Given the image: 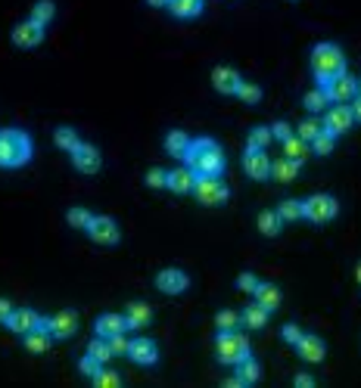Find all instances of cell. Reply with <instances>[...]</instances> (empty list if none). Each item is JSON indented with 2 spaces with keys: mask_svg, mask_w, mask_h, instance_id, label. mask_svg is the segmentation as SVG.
Segmentation results:
<instances>
[{
  "mask_svg": "<svg viewBox=\"0 0 361 388\" xmlns=\"http://www.w3.org/2000/svg\"><path fill=\"white\" fill-rule=\"evenodd\" d=\"M321 88L327 90L330 103H352V100H355V88H358V81H355L349 72H340V75H334L330 81H324Z\"/></svg>",
  "mask_w": 361,
  "mask_h": 388,
  "instance_id": "8",
  "label": "cell"
},
{
  "mask_svg": "<svg viewBox=\"0 0 361 388\" xmlns=\"http://www.w3.org/2000/svg\"><path fill=\"white\" fill-rule=\"evenodd\" d=\"M240 323H243V314H237V311L225 308L215 314V326H219V333H227V329H237Z\"/></svg>",
  "mask_w": 361,
  "mask_h": 388,
  "instance_id": "34",
  "label": "cell"
},
{
  "mask_svg": "<svg viewBox=\"0 0 361 388\" xmlns=\"http://www.w3.org/2000/svg\"><path fill=\"white\" fill-rule=\"evenodd\" d=\"M277 214H280V221H299L302 218V199H280Z\"/></svg>",
  "mask_w": 361,
  "mask_h": 388,
  "instance_id": "35",
  "label": "cell"
},
{
  "mask_svg": "<svg viewBox=\"0 0 361 388\" xmlns=\"http://www.w3.org/2000/svg\"><path fill=\"white\" fill-rule=\"evenodd\" d=\"M296 351H299V357L306 363H321L324 361V339L321 335H312V333H302V339L296 341Z\"/></svg>",
  "mask_w": 361,
  "mask_h": 388,
  "instance_id": "16",
  "label": "cell"
},
{
  "mask_svg": "<svg viewBox=\"0 0 361 388\" xmlns=\"http://www.w3.org/2000/svg\"><path fill=\"white\" fill-rule=\"evenodd\" d=\"M234 367H237V376L243 379V385H256V382L262 379V367H259V361H256L252 354H246L243 361L234 363Z\"/></svg>",
  "mask_w": 361,
  "mask_h": 388,
  "instance_id": "24",
  "label": "cell"
},
{
  "mask_svg": "<svg viewBox=\"0 0 361 388\" xmlns=\"http://www.w3.org/2000/svg\"><path fill=\"white\" fill-rule=\"evenodd\" d=\"M352 112H355V121H361V100H358V96L352 100Z\"/></svg>",
  "mask_w": 361,
  "mask_h": 388,
  "instance_id": "52",
  "label": "cell"
},
{
  "mask_svg": "<svg viewBox=\"0 0 361 388\" xmlns=\"http://www.w3.org/2000/svg\"><path fill=\"white\" fill-rule=\"evenodd\" d=\"M308 153H312V146H308V140H302V137L296 134V131H293V134H290V137H286V140H284V155H290V159L302 161Z\"/></svg>",
  "mask_w": 361,
  "mask_h": 388,
  "instance_id": "28",
  "label": "cell"
},
{
  "mask_svg": "<svg viewBox=\"0 0 361 388\" xmlns=\"http://www.w3.org/2000/svg\"><path fill=\"white\" fill-rule=\"evenodd\" d=\"M53 140H56V146H62V149H69V153H72V149L78 146V140H82V137H78L75 127L62 125V127H56V131H53Z\"/></svg>",
  "mask_w": 361,
  "mask_h": 388,
  "instance_id": "33",
  "label": "cell"
},
{
  "mask_svg": "<svg viewBox=\"0 0 361 388\" xmlns=\"http://www.w3.org/2000/svg\"><path fill=\"white\" fill-rule=\"evenodd\" d=\"M187 286H190V276H187L181 268H165V270H159L156 274V289H162L165 295L184 292Z\"/></svg>",
  "mask_w": 361,
  "mask_h": 388,
  "instance_id": "13",
  "label": "cell"
},
{
  "mask_svg": "<svg viewBox=\"0 0 361 388\" xmlns=\"http://www.w3.org/2000/svg\"><path fill=\"white\" fill-rule=\"evenodd\" d=\"M184 161L197 171V174H221L225 171V149L212 137H199V140H190L184 153Z\"/></svg>",
  "mask_w": 361,
  "mask_h": 388,
  "instance_id": "1",
  "label": "cell"
},
{
  "mask_svg": "<svg viewBox=\"0 0 361 388\" xmlns=\"http://www.w3.org/2000/svg\"><path fill=\"white\" fill-rule=\"evenodd\" d=\"M290 134H293V127H290V121H284V118H280V121H274V125H271V137H274V140H280V143H284Z\"/></svg>",
  "mask_w": 361,
  "mask_h": 388,
  "instance_id": "48",
  "label": "cell"
},
{
  "mask_svg": "<svg viewBox=\"0 0 361 388\" xmlns=\"http://www.w3.org/2000/svg\"><path fill=\"white\" fill-rule=\"evenodd\" d=\"M41 40H44V25L41 22H34L32 16L13 28V44L16 47H38Z\"/></svg>",
  "mask_w": 361,
  "mask_h": 388,
  "instance_id": "12",
  "label": "cell"
},
{
  "mask_svg": "<svg viewBox=\"0 0 361 388\" xmlns=\"http://www.w3.org/2000/svg\"><path fill=\"white\" fill-rule=\"evenodd\" d=\"M259 276H256V274H249V270H243V274H240L237 276V286L240 289H243V292H256V286H259Z\"/></svg>",
  "mask_w": 361,
  "mask_h": 388,
  "instance_id": "47",
  "label": "cell"
},
{
  "mask_svg": "<svg viewBox=\"0 0 361 388\" xmlns=\"http://www.w3.org/2000/svg\"><path fill=\"white\" fill-rule=\"evenodd\" d=\"M187 146H190V137H187L184 131H169V134H165V153H169V155L184 159Z\"/></svg>",
  "mask_w": 361,
  "mask_h": 388,
  "instance_id": "26",
  "label": "cell"
},
{
  "mask_svg": "<svg viewBox=\"0 0 361 388\" xmlns=\"http://www.w3.org/2000/svg\"><path fill=\"white\" fill-rule=\"evenodd\" d=\"M321 127H324V125H321V118H314V115H308V118H302V121H299V127H296V134H299L302 140H308V143H312V140H314V134H318Z\"/></svg>",
  "mask_w": 361,
  "mask_h": 388,
  "instance_id": "41",
  "label": "cell"
},
{
  "mask_svg": "<svg viewBox=\"0 0 361 388\" xmlns=\"http://www.w3.org/2000/svg\"><path fill=\"white\" fill-rule=\"evenodd\" d=\"M53 16H56V3H53V0H38V3L32 7V19L41 22V25H47Z\"/></svg>",
  "mask_w": 361,
  "mask_h": 388,
  "instance_id": "38",
  "label": "cell"
},
{
  "mask_svg": "<svg viewBox=\"0 0 361 388\" xmlns=\"http://www.w3.org/2000/svg\"><path fill=\"white\" fill-rule=\"evenodd\" d=\"M268 314H271V311H268L265 305H259V301H252L249 308L243 311V323H246L249 329H262V326L268 323Z\"/></svg>",
  "mask_w": 361,
  "mask_h": 388,
  "instance_id": "29",
  "label": "cell"
},
{
  "mask_svg": "<svg viewBox=\"0 0 361 388\" xmlns=\"http://www.w3.org/2000/svg\"><path fill=\"white\" fill-rule=\"evenodd\" d=\"M90 218H94V214H90L88 208H82V205H72V208L66 211V221L72 224V227H84V230H88Z\"/></svg>",
  "mask_w": 361,
  "mask_h": 388,
  "instance_id": "42",
  "label": "cell"
},
{
  "mask_svg": "<svg viewBox=\"0 0 361 388\" xmlns=\"http://www.w3.org/2000/svg\"><path fill=\"white\" fill-rule=\"evenodd\" d=\"M203 3H206V0H169L171 13H175L177 19H193V16H199Z\"/></svg>",
  "mask_w": 361,
  "mask_h": 388,
  "instance_id": "30",
  "label": "cell"
},
{
  "mask_svg": "<svg viewBox=\"0 0 361 388\" xmlns=\"http://www.w3.org/2000/svg\"><path fill=\"white\" fill-rule=\"evenodd\" d=\"M88 354L90 357H97L100 363H106L112 357V348H110V341L103 339V335H97V339H90L88 341Z\"/></svg>",
  "mask_w": 361,
  "mask_h": 388,
  "instance_id": "37",
  "label": "cell"
},
{
  "mask_svg": "<svg viewBox=\"0 0 361 388\" xmlns=\"http://www.w3.org/2000/svg\"><path fill=\"white\" fill-rule=\"evenodd\" d=\"M41 320H44V317H41V314H34L32 308H13V314H10L7 326L13 329V333L25 335V333H32L34 326H41Z\"/></svg>",
  "mask_w": 361,
  "mask_h": 388,
  "instance_id": "17",
  "label": "cell"
},
{
  "mask_svg": "<svg viewBox=\"0 0 361 388\" xmlns=\"http://www.w3.org/2000/svg\"><path fill=\"white\" fill-rule=\"evenodd\" d=\"M165 183H169V171H162V168H150V171H147V187L162 190Z\"/></svg>",
  "mask_w": 361,
  "mask_h": 388,
  "instance_id": "44",
  "label": "cell"
},
{
  "mask_svg": "<svg viewBox=\"0 0 361 388\" xmlns=\"http://www.w3.org/2000/svg\"><path fill=\"white\" fill-rule=\"evenodd\" d=\"M256 224H259V230L265 236H277L280 233V214H277V208H265V211H259V218H256Z\"/></svg>",
  "mask_w": 361,
  "mask_h": 388,
  "instance_id": "27",
  "label": "cell"
},
{
  "mask_svg": "<svg viewBox=\"0 0 361 388\" xmlns=\"http://www.w3.org/2000/svg\"><path fill=\"white\" fill-rule=\"evenodd\" d=\"M94 385L97 388H119L122 385V376H119L116 370H106V363H103V367L97 370V376H94Z\"/></svg>",
  "mask_w": 361,
  "mask_h": 388,
  "instance_id": "39",
  "label": "cell"
},
{
  "mask_svg": "<svg viewBox=\"0 0 361 388\" xmlns=\"http://www.w3.org/2000/svg\"><path fill=\"white\" fill-rule=\"evenodd\" d=\"M100 149L94 146V143H84L78 140V146L72 149V165L82 171V174H94V171H100Z\"/></svg>",
  "mask_w": 361,
  "mask_h": 388,
  "instance_id": "10",
  "label": "cell"
},
{
  "mask_svg": "<svg viewBox=\"0 0 361 388\" xmlns=\"http://www.w3.org/2000/svg\"><path fill=\"white\" fill-rule=\"evenodd\" d=\"M312 72H314V78H318V84H324V81H330L334 75L346 72V56H343V50L336 47L334 40H321V44H314Z\"/></svg>",
  "mask_w": 361,
  "mask_h": 388,
  "instance_id": "3",
  "label": "cell"
},
{
  "mask_svg": "<svg viewBox=\"0 0 361 388\" xmlns=\"http://www.w3.org/2000/svg\"><path fill=\"white\" fill-rule=\"evenodd\" d=\"M212 84H215L219 94H234L237 84H240V72L234 66H215V72H212Z\"/></svg>",
  "mask_w": 361,
  "mask_h": 388,
  "instance_id": "20",
  "label": "cell"
},
{
  "mask_svg": "<svg viewBox=\"0 0 361 388\" xmlns=\"http://www.w3.org/2000/svg\"><path fill=\"white\" fill-rule=\"evenodd\" d=\"M22 345H25L28 351H34V354H41V351H47L50 345H53V333L47 329V320H41V326H34L32 333L22 335Z\"/></svg>",
  "mask_w": 361,
  "mask_h": 388,
  "instance_id": "19",
  "label": "cell"
},
{
  "mask_svg": "<svg viewBox=\"0 0 361 388\" xmlns=\"http://www.w3.org/2000/svg\"><path fill=\"white\" fill-rule=\"evenodd\" d=\"M193 196H197L203 205H221V202H227L231 190H227V183L221 181V174H197Z\"/></svg>",
  "mask_w": 361,
  "mask_h": 388,
  "instance_id": "5",
  "label": "cell"
},
{
  "mask_svg": "<svg viewBox=\"0 0 361 388\" xmlns=\"http://www.w3.org/2000/svg\"><path fill=\"white\" fill-rule=\"evenodd\" d=\"M32 159V137L22 127L0 131V168H19Z\"/></svg>",
  "mask_w": 361,
  "mask_h": 388,
  "instance_id": "2",
  "label": "cell"
},
{
  "mask_svg": "<svg viewBox=\"0 0 361 388\" xmlns=\"http://www.w3.org/2000/svg\"><path fill=\"white\" fill-rule=\"evenodd\" d=\"M296 388H312L314 385V379H312V376H308V373H296Z\"/></svg>",
  "mask_w": 361,
  "mask_h": 388,
  "instance_id": "50",
  "label": "cell"
},
{
  "mask_svg": "<svg viewBox=\"0 0 361 388\" xmlns=\"http://www.w3.org/2000/svg\"><path fill=\"white\" fill-rule=\"evenodd\" d=\"M336 211H340V202L330 193H312L302 202V218H308V221H314V224H324V221H330V218H336Z\"/></svg>",
  "mask_w": 361,
  "mask_h": 388,
  "instance_id": "6",
  "label": "cell"
},
{
  "mask_svg": "<svg viewBox=\"0 0 361 388\" xmlns=\"http://www.w3.org/2000/svg\"><path fill=\"white\" fill-rule=\"evenodd\" d=\"M302 103H306V109H308V112H324V109L330 106V96H327V90H324V88H321V84H318V88H314V90H308V94H306V100H302Z\"/></svg>",
  "mask_w": 361,
  "mask_h": 388,
  "instance_id": "31",
  "label": "cell"
},
{
  "mask_svg": "<svg viewBox=\"0 0 361 388\" xmlns=\"http://www.w3.org/2000/svg\"><path fill=\"white\" fill-rule=\"evenodd\" d=\"M299 165H302V161L290 159V155H280V159L271 161V177H274V181H280V183L296 181V174H299Z\"/></svg>",
  "mask_w": 361,
  "mask_h": 388,
  "instance_id": "23",
  "label": "cell"
},
{
  "mask_svg": "<svg viewBox=\"0 0 361 388\" xmlns=\"http://www.w3.org/2000/svg\"><path fill=\"white\" fill-rule=\"evenodd\" d=\"M110 348H112V357L116 354H128V348H131V339L125 333H116V335H110Z\"/></svg>",
  "mask_w": 361,
  "mask_h": 388,
  "instance_id": "43",
  "label": "cell"
},
{
  "mask_svg": "<svg viewBox=\"0 0 361 388\" xmlns=\"http://www.w3.org/2000/svg\"><path fill=\"white\" fill-rule=\"evenodd\" d=\"M334 143H336V134H334V131H327V127H321V131L314 134V140L308 143V146H312V153L327 155L330 149H334Z\"/></svg>",
  "mask_w": 361,
  "mask_h": 388,
  "instance_id": "32",
  "label": "cell"
},
{
  "mask_svg": "<svg viewBox=\"0 0 361 388\" xmlns=\"http://www.w3.org/2000/svg\"><path fill=\"white\" fill-rule=\"evenodd\" d=\"M147 3H153V7H169V0H147Z\"/></svg>",
  "mask_w": 361,
  "mask_h": 388,
  "instance_id": "53",
  "label": "cell"
},
{
  "mask_svg": "<svg viewBox=\"0 0 361 388\" xmlns=\"http://www.w3.org/2000/svg\"><path fill=\"white\" fill-rule=\"evenodd\" d=\"M321 125L327 127V131H334V134H343V131H349V127L355 125L352 103H330V106L324 109V118H321Z\"/></svg>",
  "mask_w": 361,
  "mask_h": 388,
  "instance_id": "7",
  "label": "cell"
},
{
  "mask_svg": "<svg viewBox=\"0 0 361 388\" xmlns=\"http://www.w3.org/2000/svg\"><path fill=\"white\" fill-rule=\"evenodd\" d=\"M243 168H246V174L256 177V181H265V177H271V159H268L265 149L246 146V153H243Z\"/></svg>",
  "mask_w": 361,
  "mask_h": 388,
  "instance_id": "11",
  "label": "cell"
},
{
  "mask_svg": "<svg viewBox=\"0 0 361 388\" xmlns=\"http://www.w3.org/2000/svg\"><path fill=\"white\" fill-rule=\"evenodd\" d=\"M355 280L361 283V261H358V268H355Z\"/></svg>",
  "mask_w": 361,
  "mask_h": 388,
  "instance_id": "54",
  "label": "cell"
},
{
  "mask_svg": "<svg viewBox=\"0 0 361 388\" xmlns=\"http://www.w3.org/2000/svg\"><path fill=\"white\" fill-rule=\"evenodd\" d=\"M128 357L134 363H140V367H153V363L159 361V348L153 339H131V348H128Z\"/></svg>",
  "mask_w": 361,
  "mask_h": 388,
  "instance_id": "14",
  "label": "cell"
},
{
  "mask_svg": "<svg viewBox=\"0 0 361 388\" xmlns=\"http://www.w3.org/2000/svg\"><path fill=\"white\" fill-rule=\"evenodd\" d=\"M355 96H358V100H361V81H358V88H355Z\"/></svg>",
  "mask_w": 361,
  "mask_h": 388,
  "instance_id": "55",
  "label": "cell"
},
{
  "mask_svg": "<svg viewBox=\"0 0 361 388\" xmlns=\"http://www.w3.org/2000/svg\"><path fill=\"white\" fill-rule=\"evenodd\" d=\"M280 339H284V341H290V345H296V341L302 339V329H299V323H284V329H280Z\"/></svg>",
  "mask_w": 361,
  "mask_h": 388,
  "instance_id": "45",
  "label": "cell"
},
{
  "mask_svg": "<svg viewBox=\"0 0 361 388\" xmlns=\"http://www.w3.org/2000/svg\"><path fill=\"white\" fill-rule=\"evenodd\" d=\"M271 140H274V137H271V127H268V125H256L249 131V146H256V149H265Z\"/></svg>",
  "mask_w": 361,
  "mask_h": 388,
  "instance_id": "40",
  "label": "cell"
},
{
  "mask_svg": "<svg viewBox=\"0 0 361 388\" xmlns=\"http://www.w3.org/2000/svg\"><path fill=\"white\" fill-rule=\"evenodd\" d=\"M215 354H219L221 363H240L246 354H249V339L237 329H227V333H219L215 339Z\"/></svg>",
  "mask_w": 361,
  "mask_h": 388,
  "instance_id": "4",
  "label": "cell"
},
{
  "mask_svg": "<svg viewBox=\"0 0 361 388\" xmlns=\"http://www.w3.org/2000/svg\"><path fill=\"white\" fill-rule=\"evenodd\" d=\"M47 329L53 333V339H69V335H75V329H78V314L72 308L60 311V314H53L47 320Z\"/></svg>",
  "mask_w": 361,
  "mask_h": 388,
  "instance_id": "15",
  "label": "cell"
},
{
  "mask_svg": "<svg viewBox=\"0 0 361 388\" xmlns=\"http://www.w3.org/2000/svg\"><path fill=\"white\" fill-rule=\"evenodd\" d=\"M221 388H243V379H240V376H234V379H225V382H221Z\"/></svg>",
  "mask_w": 361,
  "mask_h": 388,
  "instance_id": "51",
  "label": "cell"
},
{
  "mask_svg": "<svg viewBox=\"0 0 361 388\" xmlns=\"http://www.w3.org/2000/svg\"><path fill=\"white\" fill-rule=\"evenodd\" d=\"M252 295H256V301H259V305H265L268 311L280 308V298H284V295H280V289L274 286V283H259Z\"/></svg>",
  "mask_w": 361,
  "mask_h": 388,
  "instance_id": "25",
  "label": "cell"
},
{
  "mask_svg": "<svg viewBox=\"0 0 361 388\" xmlns=\"http://www.w3.org/2000/svg\"><path fill=\"white\" fill-rule=\"evenodd\" d=\"M100 367H103V363L97 361V357H90V354H84L82 361H78V370H82L84 376H90V379H94V376H97V370H100Z\"/></svg>",
  "mask_w": 361,
  "mask_h": 388,
  "instance_id": "46",
  "label": "cell"
},
{
  "mask_svg": "<svg viewBox=\"0 0 361 388\" xmlns=\"http://www.w3.org/2000/svg\"><path fill=\"white\" fill-rule=\"evenodd\" d=\"M193 183H197V171L190 165H177L169 171V183L165 187L175 190V193H193Z\"/></svg>",
  "mask_w": 361,
  "mask_h": 388,
  "instance_id": "18",
  "label": "cell"
},
{
  "mask_svg": "<svg viewBox=\"0 0 361 388\" xmlns=\"http://www.w3.org/2000/svg\"><path fill=\"white\" fill-rule=\"evenodd\" d=\"M234 94H237L243 103H259L262 100V88H259V84H256V81H243V78H240V84H237Z\"/></svg>",
  "mask_w": 361,
  "mask_h": 388,
  "instance_id": "36",
  "label": "cell"
},
{
  "mask_svg": "<svg viewBox=\"0 0 361 388\" xmlns=\"http://www.w3.org/2000/svg\"><path fill=\"white\" fill-rule=\"evenodd\" d=\"M10 314H13V305H10V298H0V323H7Z\"/></svg>",
  "mask_w": 361,
  "mask_h": 388,
  "instance_id": "49",
  "label": "cell"
},
{
  "mask_svg": "<svg viewBox=\"0 0 361 388\" xmlns=\"http://www.w3.org/2000/svg\"><path fill=\"white\" fill-rule=\"evenodd\" d=\"M88 233H90V240L100 242V246H116L119 236H122L119 233V224L112 221L110 214H94L88 224Z\"/></svg>",
  "mask_w": 361,
  "mask_h": 388,
  "instance_id": "9",
  "label": "cell"
},
{
  "mask_svg": "<svg viewBox=\"0 0 361 388\" xmlns=\"http://www.w3.org/2000/svg\"><path fill=\"white\" fill-rule=\"evenodd\" d=\"M94 329H97V335L110 339V335H116V333H128V320H125V314H100Z\"/></svg>",
  "mask_w": 361,
  "mask_h": 388,
  "instance_id": "21",
  "label": "cell"
},
{
  "mask_svg": "<svg viewBox=\"0 0 361 388\" xmlns=\"http://www.w3.org/2000/svg\"><path fill=\"white\" fill-rule=\"evenodd\" d=\"M125 320H128V329H140L153 320V308L147 301H131L128 308H125Z\"/></svg>",
  "mask_w": 361,
  "mask_h": 388,
  "instance_id": "22",
  "label": "cell"
}]
</instances>
